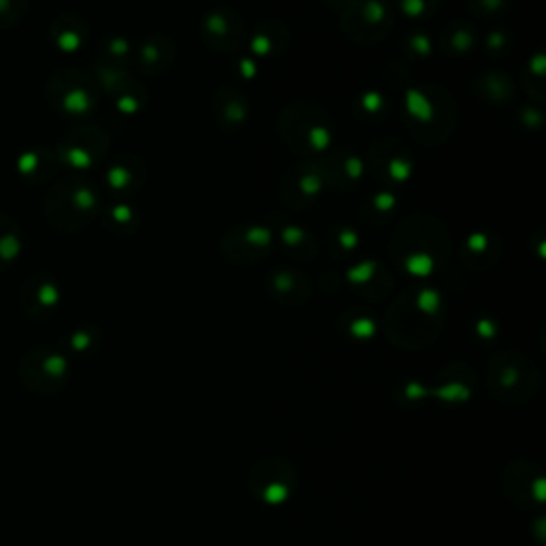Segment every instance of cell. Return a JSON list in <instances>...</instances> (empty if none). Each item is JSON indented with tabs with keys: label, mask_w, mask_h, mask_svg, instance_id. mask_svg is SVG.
Wrapping results in <instances>:
<instances>
[{
	"label": "cell",
	"mask_w": 546,
	"mask_h": 546,
	"mask_svg": "<svg viewBox=\"0 0 546 546\" xmlns=\"http://www.w3.org/2000/svg\"><path fill=\"white\" fill-rule=\"evenodd\" d=\"M173 41L167 36H152L143 41L137 51V60L146 73H162L173 62Z\"/></svg>",
	"instance_id": "obj_14"
},
{
	"label": "cell",
	"mask_w": 546,
	"mask_h": 546,
	"mask_svg": "<svg viewBox=\"0 0 546 546\" xmlns=\"http://www.w3.org/2000/svg\"><path fill=\"white\" fill-rule=\"evenodd\" d=\"M444 54L450 58L465 56L471 47L476 45V30L468 22H453L444 28L442 39H439Z\"/></svg>",
	"instance_id": "obj_17"
},
{
	"label": "cell",
	"mask_w": 546,
	"mask_h": 546,
	"mask_svg": "<svg viewBox=\"0 0 546 546\" xmlns=\"http://www.w3.org/2000/svg\"><path fill=\"white\" fill-rule=\"evenodd\" d=\"M280 237H282V243L286 246V250L293 252L295 257H301V258L310 257L312 258L316 254L314 237H312L307 231L299 229V226L284 225L282 229H280Z\"/></svg>",
	"instance_id": "obj_21"
},
{
	"label": "cell",
	"mask_w": 546,
	"mask_h": 546,
	"mask_svg": "<svg viewBox=\"0 0 546 546\" xmlns=\"http://www.w3.org/2000/svg\"><path fill=\"white\" fill-rule=\"evenodd\" d=\"M143 182V169L139 161L118 162L109 171V186L115 188L118 193H132L141 186Z\"/></svg>",
	"instance_id": "obj_20"
},
{
	"label": "cell",
	"mask_w": 546,
	"mask_h": 546,
	"mask_svg": "<svg viewBox=\"0 0 546 546\" xmlns=\"http://www.w3.org/2000/svg\"><path fill=\"white\" fill-rule=\"evenodd\" d=\"M404 118L418 141L438 146L455 126L453 100L442 88H410L404 94Z\"/></svg>",
	"instance_id": "obj_2"
},
{
	"label": "cell",
	"mask_w": 546,
	"mask_h": 546,
	"mask_svg": "<svg viewBox=\"0 0 546 546\" xmlns=\"http://www.w3.org/2000/svg\"><path fill=\"white\" fill-rule=\"evenodd\" d=\"M397 7L401 9V13L408 18H429L438 7V0H397Z\"/></svg>",
	"instance_id": "obj_23"
},
{
	"label": "cell",
	"mask_w": 546,
	"mask_h": 546,
	"mask_svg": "<svg viewBox=\"0 0 546 546\" xmlns=\"http://www.w3.org/2000/svg\"><path fill=\"white\" fill-rule=\"evenodd\" d=\"M510 0H468V7L480 18H495L506 12Z\"/></svg>",
	"instance_id": "obj_24"
},
{
	"label": "cell",
	"mask_w": 546,
	"mask_h": 546,
	"mask_svg": "<svg viewBox=\"0 0 546 546\" xmlns=\"http://www.w3.org/2000/svg\"><path fill=\"white\" fill-rule=\"evenodd\" d=\"M273 231L265 226H246V229H233L225 235L222 250L235 263H258L272 252Z\"/></svg>",
	"instance_id": "obj_9"
},
{
	"label": "cell",
	"mask_w": 546,
	"mask_h": 546,
	"mask_svg": "<svg viewBox=\"0 0 546 546\" xmlns=\"http://www.w3.org/2000/svg\"><path fill=\"white\" fill-rule=\"evenodd\" d=\"M363 175V162L359 156L350 152H337L325 161V178L327 184L333 186H346V184H354Z\"/></svg>",
	"instance_id": "obj_15"
},
{
	"label": "cell",
	"mask_w": 546,
	"mask_h": 546,
	"mask_svg": "<svg viewBox=\"0 0 546 546\" xmlns=\"http://www.w3.org/2000/svg\"><path fill=\"white\" fill-rule=\"evenodd\" d=\"M386 107V100L383 99V94L378 92H369L360 99V114H369V115H383Z\"/></svg>",
	"instance_id": "obj_25"
},
{
	"label": "cell",
	"mask_w": 546,
	"mask_h": 546,
	"mask_svg": "<svg viewBox=\"0 0 546 546\" xmlns=\"http://www.w3.org/2000/svg\"><path fill=\"white\" fill-rule=\"evenodd\" d=\"M280 132L295 152H325L333 143V124L328 115L314 105L299 103L284 109L280 118Z\"/></svg>",
	"instance_id": "obj_4"
},
{
	"label": "cell",
	"mask_w": 546,
	"mask_h": 546,
	"mask_svg": "<svg viewBox=\"0 0 546 546\" xmlns=\"http://www.w3.org/2000/svg\"><path fill=\"white\" fill-rule=\"evenodd\" d=\"M325 184V162L307 161L304 167L295 169V171L286 178L284 186H289V190H284V199L289 201L290 205H295V208H301V205L316 199Z\"/></svg>",
	"instance_id": "obj_11"
},
{
	"label": "cell",
	"mask_w": 546,
	"mask_h": 546,
	"mask_svg": "<svg viewBox=\"0 0 546 546\" xmlns=\"http://www.w3.org/2000/svg\"><path fill=\"white\" fill-rule=\"evenodd\" d=\"M269 289H272L275 299L284 301V304H301L310 295L307 280L293 269H278L269 275Z\"/></svg>",
	"instance_id": "obj_13"
},
{
	"label": "cell",
	"mask_w": 546,
	"mask_h": 546,
	"mask_svg": "<svg viewBox=\"0 0 546 546\" xmlns=\"http://www.w3.org/2000/svg\"><path fill=\"white\" fill-rule=\"evenodd\" d=\"M487 386L502 404L523 406L540 393L542 376L527 357L508 350L491 359L487 369Z\"/></svg>",
	"instance_id": "obj_3"
},
{
	"label": "cell",
	"mask_w": 546,
	"mask_h": 546,
	"mask_svg": "<svg viewBox=\"0 0 546 546\" xmlns=\"http://www.w3.org/2000/svg\"><path fill=\"white\" fill-rule=\"evenodd\" d=\"M497 250H500V248H497L495 237L489 235V233H474V235L468 237L461 254H463L465 263H468L470 267L479 269L482 265L489 267V263L497 257Z\"/></svg>",
	"instance_id": "obj_18"
},
{
	"label": "cell",
	"mask_w": 546,
	"mask_h": 546,
	"mask_svg": "<svg viewBox=\"0 0 546 546\" xmlns=\"http://www.w3.org/2000/svg\"><path fill=\"white\" fill-rule=\"evenodd\" d=\"M393 28V9L386 0H350L344 7L342 30L354 44H378Z\"/></svg>",
	"instance_id": "obj_5"
},
{
	"label": "cell",
	"mask_w": 546,
	"mask_h": 546,
	"mask_svg": "<svg viewBox=\"0 0 546 546\" xmlns=\"http://www.w3.org/2000/svg\"><path fill=\"white\" fill-rule=\"evenodd\" d=\"M286 39H289V35H286V28L282 24L278 22L263 24L261 28L254 33L252 51L261 58H267L272 54L275 56L286 45Z\"/></svg>",
	"instance_id": "obj_19"
},
{
	"label": "cell",
	"mask_w": 546,
	"mask_h": 546,
	"mask_svg": "<svg viewBox=\"0 0 546 546\" xmlns=\"http://www.w3.org/2000/svg\"><path fill=\"white\" fill-rule=\"evenodd\" d=\"M408 51H410L415 58H423L429 56V51H431V41H429V36L416 33L412 36H408Z\"/></svg>",
	"instance_id": "obj_26"
},
{
	"label": "cell",
	"mask_w": 546,
	"mask_h": 546,
	"mask_svg": "<svg viewBox=\"0 0 546 546\" xmlns=\"http://www.w3.org/2000/svg\"><path fill=\"white\" fill-rule=\"evenodd\" d=\"M216 115L218 122L226 129H240L248 118V103L237 90H222L216 97Z\"/></svg>",
	"instance_id": "obj_16"
},
{
	"label": "cell",
	"mask_w": 546,
	"mask_h": 546,
	"mask_svg": "<svg viewBox=\"0 0 546 546\" xmlns=\"http://www.w3.org/2000/svg\"><path fill=\"white\" fill-rule=\"evenodd\" d=\"M295 485V471L286 461L265 459L254 465L250 474V489L258 500L267 503H282L290 497Z\"/></svg>",
	"instance_id": "obj_8"
},
{
	"label": "cell",
	"mask_w": 546,
	"mask_h": 546,
	"mask_svg": "<svg viewBox=\"0 0 546 546\" xmlns=\"http://www.w3.org/2000/svg\"><path fill=\"white\" fill-rule=\"evenodd\" d=\"M480 97L489 99L493 103H503V100H510L514 94L512 82L502 73H489V75H482L480 79Z\"/></svg>",
	"instance_id": "obj_22"
},
{
	"label": "cell",
	"mask_w": 546,
	"mask_h": 546,
	"mask_svg": "<svg viewBox=\"0 0 546 546\" xmlns=\"http://www.w3.org/2000/svg\"><path fill=\"white\" fill-rule=\"evenodd\" d=\"M442 299L433 289L401 297L386 316L389 339L401 348H423L442 328Z\"/></svg>",
	"instance_id": "obj_1"
},
{
	"label": "cell",
	"mask_w": 546,
	"mask_h": 546,
	"mask_svg": "<svg viewBox=\"0 0 546 546\" xmlns=\"http://www.w3.org/2000/svg\"><path fill=\"white\" fill-rule=\"evenodd\" d=\"M20 378L28 391L36 395H54L68 378V365L65 357L51 350H35L26 354L20 365Z\"/></svg>",
	"instance_id": "obj_6"
},
{
	"label": "cell",
	"mask_w": 546,
	"mask_h": 546,
	"mask_svg": "<svg viewBox=\"0 0 546 546\" xmlns=\"http://www.w3.org/2000/svg\"><path fill=\"white\" fill-rule=\"evenodd\" d=\"M203 36L216 50H235L243 41V24L231 9H214L203 20Z\"/></svg>",
	"instance_id": "obj_12"
},
{
	"label": "cell",
	"mask_w": 546,
	"mask_h": 546,
	"mask_svg": "<svg viewBox=\"0 0 546 546\" xmlns=\"http://www.w3.org/2000/svg\"><path fill=\"white\" fill-rule=\"evenodd\" d=\"M502 485L506 495L525 510L544 502V474L529 461H514L508 465L502 476Z\"/></svg>",
	"instance_id": "obj_7"
},
{
	"label": "cell",
	"mask_w": 546,
	"mask_h": 546,
	"mask_svg": "<svg viewBox=\"0 0 546 546\" xmlns=\"http://www.w3.org/2000/svg\"><path fill=\"white\" fill-rule=\"evenodd\" d=\"M372 162L376 171L383 175L384 179H389V182L401 184L412 175L410 152L406 150L404 143L391 139V137L374 143Z\"/></svg>",
	"instance_id": "obj_10"
},
{
	"label": "cell",
	"mask_w": 546,
	"mask_h": 546,
	"mask_svg": "<svg viewBox=\"0 0 546 546\" xmlns=\"http://www.w3.org/2000/svg\"><path fill=\"white\" fill-rule=\"evenodd\" d=\"M485 47H487V51H489V54L500 56L502 51L510 50V39H508V36L503 33H500V30H495V33H491L489 36H487Z\"/></svg>",
	"instance_id": "obj_27"
},
{
	"label": "cell",
	"mask_w": 546,
	"mask_h": 546,
	"mask_svg": "<svg viewBox=\"0 0 546 546\" xmlns=\"http://www.w3.org/2000/svg\"><path fill=\"white\" fill-rule=\"evenodd\" d=\"M327 3L328 4H336V7H339V4H342V7H346L350 0H327Z\"/></svg>",
	"instance_id": "obj_28"
}]
</instances>
